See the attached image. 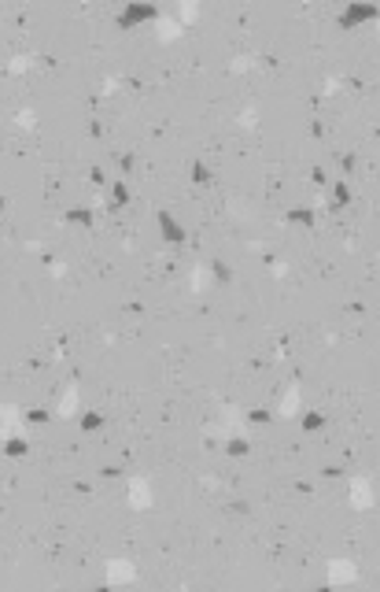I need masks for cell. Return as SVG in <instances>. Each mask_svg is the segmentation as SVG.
<instances>
[{
	"label": "cell",
	"mask_w": 380,
	"mask_h": 592,
	"mask_svg": "<svg viewBox=\"0 0 380 592\" xmlns=\"http://www.w3.org/2000/svg\"><path fill=\"white\" fill-rule=\"evenodd\" d=\"M369 496H373V492H369V481L358 477V481H355V507H369Z\"/></svg>",
	"instance_id": "1"
},
{
	"label": "cell",
	"mask_w": 380,
	"mask_h": 592,
	"mask_svg": "<svg viewBox=\"0 0 380 592\" xmlns=\"http://www.w3.org/2000/svg\"><path fill=\"white\" fill-rule=\"evenodd\" d=\"M129 500H133V507H148V488H144V481H133Z\"/></svg>",
	"instance_id": "2"
},
{
	"label": "cell",
	"mask_w": 380,
	"mask_h": 592,
	"mask_svg": "<svg viewBox=\"0 0 380 592\" xmlns=\"http://www.w3.org/2000/svg\"><path fill=\"white\" fill-rule=\"evenodd\" d=\"M351 577H355V570L347 562H332V581H351Z\"/></svg>",
	"instance_id": "3"
},
{
	"label": "cell",
	"mask_w": 380,
	"mask_h": 592,
	"mask_svg": "<svg viewBox=\"0 0 380 592\" xmlns=\"http://www.w3.org/2000/svg\"><path fill=\"white\" fill-rule=\"evenodd\" d=\"M74 403H78V392H66V396H63V403H59V415H70V411H74Z\"/></svg>",
	"instance_id": "4"
},
{
	"label": "cell",
	"mask_w": 380,
	"mask_h": 592,
	"mask_svg": "<svg viewBox=\"0 0 380 592\" xmlns=\"http://www.w3.org/2000/svg\"><path fill=\"white\" fill-rule=\"evenodd\" d=\"M126 577H133L129 566H111V581H126Z\"/></svg>",
	"instance_id": "5"
},
{
	"label": "cell",
	"mask_w": 380,
	"mask_h": 592,
	"mask_svg": "<svg viewBox=\"0 0 380 592\" xmlns=\"http://www.w3.org/2000/svg\"><path fill=\"white\" fill-rule=\"evenodd\" d=\"M296 403H299V396H296V389H292V392H288V400H284V407H281V411H284V415H292V411H296Z\"/></svg>",
	"instance_id": "6"
}]
</instances>
